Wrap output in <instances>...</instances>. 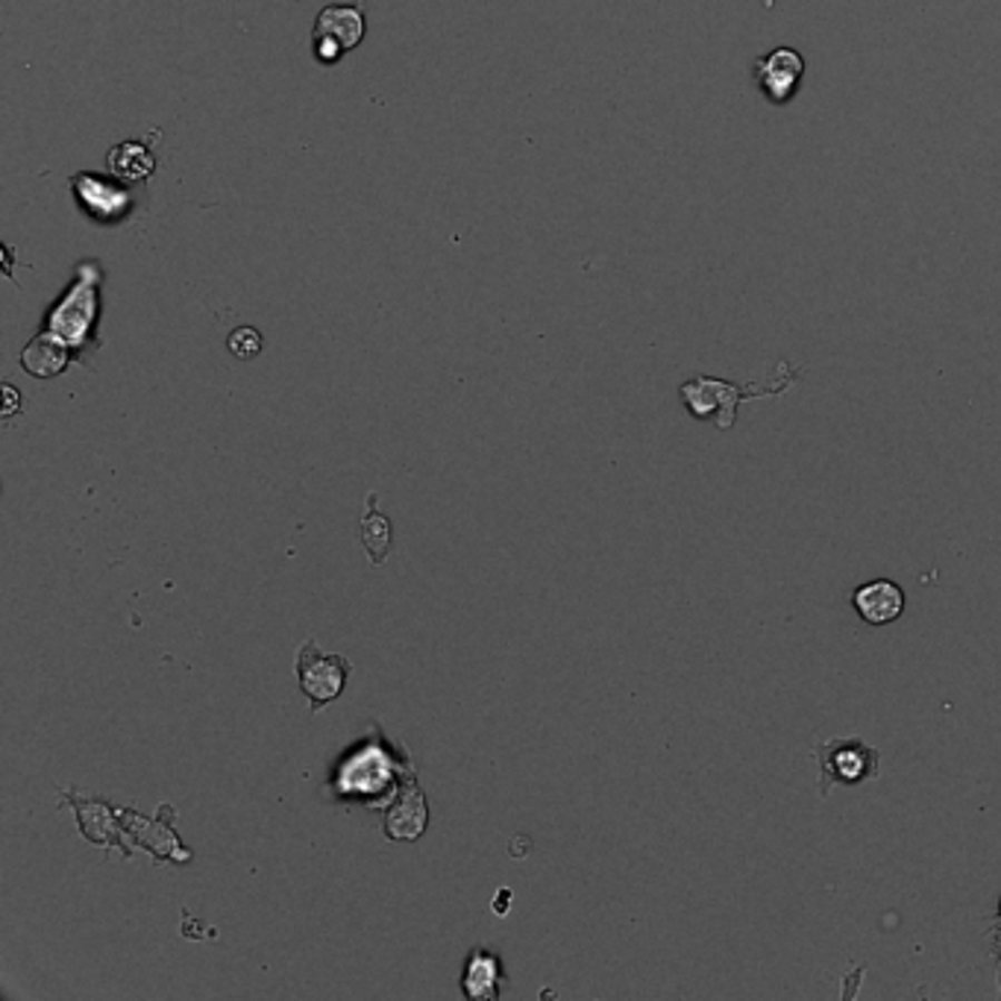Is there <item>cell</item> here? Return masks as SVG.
Returning <instances> with one entry per match:
<instances>
[{
	"label": "cell",
	"mask_w": 1001,
	"mask_h": 1001,
	"mask_svg": "<svg viewBox=\"0 0 1001 1001\" xmlns=\"http://www.w3.org/2000/svg\"><path fill=\"white\" fill-rule=\"evenodd\" d=\"M802 73H805V59L793 48H775L773 53L755 62V82L775 106L791 104L793 95L799 91Z\"/></svg>",
	"instance_id": "10"
},
{
	"label": "cell",
	"mask_w": 1001,
	"mask_h": 1001,
	"mask_svg": "<svg viewBox=\"0 0 1001 1001\" xmlns=\"http://www.w3.org/2000/svg\"><path fill=\"white\" fill-rule=\"evenodd\" d=\"M106 165L121 183H145L156 170V156L141 141H124L109 150Z\"/></svg>",
	"instance_id": "16"
},
{
	"label": "cell",
	"mask_w": 1001,
	"mask_h": 1001,
	"mask_svg": "<svg viewBox=\"0 0 1001 1001\" xmlns=\"http://www.w3.org/2000/svg\"><path fill=\"white\" fill-rule=\"evenodd\" d=\"M62 802H71L73 805V811H77V820H80L82 834H86L89 843L106 846L109 852L118 848L124 861L133 857V848L124 846V840H121V837H127V834H124V828H118V825H121V816H118V811H115L109 802L80 799V796H73V793H68V791H62Z\"/></svg>",
	"instance_id": "11"
},
{
	"label": "cell",
	"mask_w": 1001,
	"mask_h": 1001,
	"mask_svg": "<svg viewBox=\"0 0 1001 1001\" xmlns=\"http://www.w3.org/2000/svg\"><path fill=\"white\" fill-rule=\"evenodd\" d=\"M387 740L380 743H364L355 752H350L347 758L341 760L338 769H335V778H332V787L341 796H347L353 802H364V805H380L382 796H387L391 791L400 787L403 775L396 767V760L387 755Z\"/></svg>",
	"instance_id": "2"
},
{
	"label": "cell",
	"mask_w": 1001,
	"mask_h": 1001,
	"mask_svg": "<svg viewBox=\"0 0 1001 1001\" xmlns=\"http://www.w3.org/2000/svg\"><path fill=\"white\" fill-rule=\"evenodd\" d=\"M999 920H1001V896H999Z\"/></svg>",
	"instance_id": "19"
},
{
	"label": "cell",
	"mask_w": 1001,
	"mask_h": 1001,
	"mask_svg": "<svg viewBox=\"0 0 1001 1001\" xmlns=\"http://www.w3.org/2000/svg\"><path fill=\"white\" fill-rule=\"evenodd\" d=\"M380 493H367V509H364L362 523H359V538H362L364 549H367V561L373 567L385 565L387 549H391V538H394V529H391V520L382 514L380 509Z\"/></svg>",
	"instance_id": "15"
},
{
	"label": "cell",
	"mask_w": 1001,
	"mask_h": 1001,
	"mask_svg": "<svg viewBox=\"0 0 1001 1001\" xmlns=\"http://www.w3.org/2000/svg\"><path fill=\"white\" fill-rule=\"evenodd\" d=\"M71 353L73 350L68 347L65 341H59L57 335H50V332L41 330L39 335L27 344L24 353H21V367H24L30 376H36V380H53V376H59V373L68 367Z\"/></svg>",
	"instance_id": "14"
},
{
	"label": "cell",
	"mask_w": 1001,
	"mask_h": 1001,
	"mask_svg": "<svg viewBox=\"0 0 1001 1001\" xmlns=\"http://www.w3.org/2000/svg\"><path fill=\"white\" fill-rule=\"evenodd\" d=\"M429 825V805L426 793L420 791L418 773L414 767L403 775V782L396 787L394 805L387 807L385 820H382V832L387 840H396V843H414L418 837H423Z\"/></svg>",
	"instance_id": "8"
},
{
	"label": "cell",
	"mask_w": 1001,
	"mask_h": 1001,
	"mask_svg": "<svg viewBox=\"0 0 1001 1001\" xmlns=\"http://www.w3.org/2000/svg\"><path fill=\"white\" fill-rule=\"evenodd\" d=\"M226 347H229V353L247 362V359L258 355V350H262V335H258L253 326H242V330H235L233 335L226 338Z\"/></svg>",
	"instance_id": "17"
},
{
	"label": "cell",
	"mask_w": 1001,
	"mask_h": 1001,
	"mask_svg": "<svg viewBox=\"0 0 1001 1001\" xmlns=\"http://www.w3.org/2000/svg\"><path fill=\"white\" fill-rule=\"evenodd\" d=\"M506 987V969H502L500 954L491 949H473L464 961L461 972V993L464 999L473 1001H497Z\"/></svg>",
	"instance_id": "13"
},
{
	"label": "cell",
	"mask_w": 1001,
	"mask_h": 1001,
	"mask_svg": "<svg viewBox=\"0 0 1001 1001\" xmlns=\"http://www.w3.org/2000/svg\"><path fill=\"white\" fill-rule=\"evenodd\" d=\"M364 39L362 7H326L315 21V57L323 65H335L347 50L359 48Z\"/></svg>",
	"instance_id": "7"
},
{
	"label": "cell",
	"mask_w": 1001,
	"mask_h": 1001,
	"mask_svg": "<svg viewBox=\"0 0 1001 1001\" xmlns=\"http://www.w3.org/2000/svg\"><path fill=\"white\" fill-rule=\"evenodd\" d=\"M799 373L791 371L787 376H782L773 385H728L723 380H710V376H699V380H690L681 385V403L696 420H714L717 429H732L735 426V412L743 400H755V396L767 394H782L796 382Z\"/></svg>",
	"instance_id": "3"
},
{
	"label": "cell",
	"mask_w": 1001,
	"mask_h": 1001,
	"mask_svg": "<svg viewBox=\"0 0 1001 1001\" xmlns=\"http://www.w3.org/2000/svg\"><path fill=\"white\" fill-rule=\"evenodd\" d=\"M294 673H297L300 690L308 699V708H312V714H317L323 705L335 703L344 694L353 664L344 655L326 652L317 646L315 638H308L306 644L300 646Z\"/></svg>",
	"instance_id": "4"
},
{
	"label": "cell",
	"mask_w": 1001,
	"mask_h": 1001,
	"mask_svg": "<svg viewBox=\"0 0 1001 1001\" xmlns=\"http://www.w3.org/2000/svg\"><path fill=\"white\" fill-rule=\"evenodd\" d=\"M118 816H121L124 834L136 840L138 846H145L159 864H165V861L179 866L192 864L194 857L192 848L183 846L177 832L170 828L174 820H177L174 805H159V816H156V820H147V816L136 814V811H129V807L118 811Z\"/></svg>",
	"instance_id": "6"
},
{
	"label": "cell",
	"mask_w": 1001,
	"mask_h": 1001,
	"mask_svg": "<svg viewBox=\"0 0 1001 1001\" xmlns=\"http://www.w3.org/2000/svg\"><path fill=\"white\" fill-rule=\"evenodd\" d=\"M990 952H993V958L999 961V978H1001V925L990 931Z\"/></svg>",
	"instance_id": "18"
},
{
	"label": "cell",
	"mask_w": 1001,
	"mask_h": 1001,
	"mask_svg": "<svg viewBox=\"0 0 1001 1001\" xmlns=\"http://www.w3.org/2000/svg\"><path fill=\"white\" fill-rule=\"evenodd\" d=\"M71 188L77 203H80V209L91 220H100V224H112V220L127 218L133 203H136L127 188L97 177V174H73Z\"/></svg>",
	"instance_id": "9"
},
{
	"label": "cell",
	"mask_w": 1001,
	"mask_h": 1001,
	"mask_svg": "<svg viewBox=\"0 0 1001 1001\" xmlns=\"http://www.w3.org/2000/svg\"><path fill=\"white\" fill-rule=\"evenodd\" d=\"M904 602H907L904 590L893 579H872L852 593V608L872 629L896 622L904 611Z\"/></svg>",
	"instance_id": "12"
},
{
	"label": "cell",
	"mask_w": 1001,
	"mask_h": 1001,
	"mask_svg": "<svg viewBox=\"0 0 1001 1001\" xmlns=\"http://www.w3.org/2000/svg\"><path fill=\"white\" fill-rule=\"evenodd\" d=\"M820 760V791L832 793V787H855L881 773V755L861 737H837L816 746Z\"/></svg>",
	"instance_id": "5"
},
{
	"label": "cell",
	"mask_w": 1001,
	"mask_h": 1001,
	"mask_svg": "<svg viewBox=\"0 0 1001 1001\" xmlns=\"http://www.w3.org/2000/svg\"><path fill=\"white\" fill-rule=\"evenodd\" d=\"M97 283H100V267L95 262H82L77 267L73 283L65 288L62 297L50 306L48 317H45V332L65 341L73 353H82L86 347H91V335H95L97 326V308H100Z\"/></svg>",
	"instance_id": "1"
}]
</instances>
